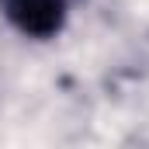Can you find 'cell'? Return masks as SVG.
I'll return each mask as SVG.
<instances>
[{
    "label": "cell",
    "instance_id": "1",
    "mask_svg": "<svg viewBox=\"0 0 149 149\" xmlns=\"http://www.w3.org/2000/svg\"><path fill=\"white\" fill-rule=\"evenodd\" d=\"M0 10L31 38H52L66 21V0H0Z\"/></svg>",
    "mask_w": 149,
    "mask_h": 149
}]
</instances>
